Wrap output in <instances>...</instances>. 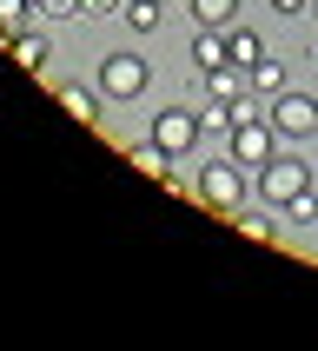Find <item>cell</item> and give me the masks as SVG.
Listing matches in <instances>:
<instances>
[{"mask_svg":"<svg viewBox=\"0 0 318 351\" xmlns=\"http://www.w3.org/2000/svg\"><path fill=\"white\" fill-rule=\"evenodd\" d=\"M245 166L238 159H219V166H206V173L193 179V199L199 206H212V213H238V199H245Z\"/></svg>","mask_w":318,"mask_h":351,"instance_id":"obj_1","label":"cell"},{"mask_svg":"<svg viewBox=\"0 0 318 351\" xmlns=\"http://www.w3.org/2000/svg\"><path fill=\"white\" fill-rule=\"evenodd\" d=\"M305 186H312V166H305V159H285V153H272V159L252 173V193L265 199V206H285V199L305 193Z\"/></svg>","mask_w":318,"mask_h":351,"instance_id":"obj_2","label":"cell"},{"mask_svg":"<svg viewBox=\"0 0 318 351\" xmlns=\"http://www.w3.org/2000/svg\"><path fill=\"white\" fill-rule=\"evenodd\" d=\"M272 153H278V126L272 119H238L232 133H225V159H238L245 173H258Z\"/></svg>","mask_w":318,"mask_h":351,"instance_id":"obj_3","label":"cell"},{"mask_svg":"<svg viewBox=\"0 0 318 351\" xmlns=\"http://www.w3.org/2000/svg\"><path fill=\"white\" fill-rule=\"evenodd\" d=\"M272 126H278V139H312L318 133V99L298 93V86L272 93Z\"/></svg>","mask_w":318,"mask_h":351,"instance_id":"obj_4","label":"cell"},{"mask_svg":"<svg viewBox=\"0 0 318 351\" xmlns=\"http://www.w3.org/2000/svg\"><path fill=\"white\" fill-rule=\"evenodd\" d=\"M146 80H153V73H146L139 53H106V60H99V93H106V99H133Z\"/></svg>","mask_w":318,"mask_h":351,"instance_id":"obj_5","label":"cell"},{"mask_svg":"<svg viewBox=\"0 0 318 351\" xmlns=\"http://www.w3.org/2000/svg\"><path fill=\"white\" fill-rule=\"evenodd\" d=\"M153 139L166 146V153H186L199 139V113H186V106H159L153 113Z\"/></svg>","mask_w":318,"mask_h":351,"instance_id":"obj_6","label":"cell"},{"mask_svg":"<svg viewBox=\"0 0 318 351\" xmlns=\"http://www.w3.org/2000/svg\"><path fill=\"white\" fill-rule=\"evenodd\" d=\"M53 99L80 119V126H99V99H106L99 86H53Z\"/></svg>","mask_w":318,"mask_h":351,"instance_id":"obj_7","label":"cell"},{"mask_svg":"<svg viewBox=\"0 0 318 351\" xmlns=\"http://www.w3.org/2000/svg\"><path fill=\"white\" fill-rule=\"evenodd\" d=\"M225 60H232V53H225V27H199V34H193V66L212 73V66H225Z\"/></svg>","mask_w":318,"mask_h":351,"instance_id":"obj_8","label":"cell"},{"mask_svg":"<svg viewBox=\"0 0 318 351\" xmlns=\"http://www.w3.org/2000/svg\"><path fill=\"white\" fill-rule=\"evenodd\" d=\"M238 126V113H232V99H219V93H206V113H199V139H225Z\"/></svg>","mask_w":318,"mask_h":351,"instance_id":"obj_9","label":"cell"},{"mask_svg":"<svg viewBox=\"0 0 318 351\" xmlns=\"http://www.w3.org/2000/svg\"><path fill=\"white\" fill-rule=\"evenodd\" d=\"M225 53H232V66H258V60H265V40L232 20V27H225Z\"/></svg>","mask_w":318,"mask_h":351,"instance_id":"obj_10","label":"cell"},{"mask_svg":"<svg viewBox=\"0 0 318 351\" xmlns=\"http://www.w3.org/2000/svg\"><path fill=\"white\" fill-rule=\"evenodd\" d=\"M133 166H139V173H153L159 186H179V179H173V153H166L159 139H153V146H133Z\"/></svg>","mask_w":318,"mask_h":351,"instance_id":"obj_11","label":"cell"},{"mask_svg":"<svg viewBox=\"0 0 318 351\" xmlns=\"http://www.w3.org/2000/svg\"><path fill=\"white\" fill-rule=\"evenodd\" d=\"M245 86H252V93H265V99H272V93H285V66L265 53L258 66H245Z\"/></svg>","mask_w":318,"mask_h":351,"instance_id":"obj_12","label":"cell"},{"mask_svg":"<svg viewBox=\"0 0 318 351\" xmlns=\"http://www.w3.org/2000/svg\"><path fill=\"white\" fill-rule=\"evenodd\" d=\"M7 47H14V60L27 66V73H40V66H47V34H27V27H20Z\"/></svg>","mask_w":318,"mask_h":351,"instance_id":"obj_13","label":"cell"},{"mask_svg":"<svg viewBox=\"0 0 318 351\" xmlns=\"http://www.w3.org/2000/svg\"><path fill=\"white\" fill-rule=\"evenodd\" d=\"M119 14H126V27H139V34H153V27H159V14H166V0H126Z\"/></svg>","mask_w":318,"mask_h":351,"instance_id":"obj_14","label":"cell"},{"mask_svg":"<svg viewBox=\"0 0 318 351\" xmlns=\"http://www.w3.org/2000/svg\"><path fill=\"white\" fill-rule=\"evenodd\" d=\"M232 14H238V0H193L199 27H232Z\"/></svg>","mask_w":318,"mask_h":351,"instance_id":"obj_15","label":"cell"},{"mask_svg":"<svg viewBox=\"0 0 318 351\" xmlns=\"http://www.w3.org/2000/svg\"><path fill=\"white\" fill-rule=\"evenodd\" d=\"M278 213L292 219V226H318V193H312V186H305V193H292V199H285V206H278Z\"/></svg>","mask_w":318,"mask_h":351,"instance_id":"obj_16","label":"cell"},{"mask_svg":"<svg viewBox=\"0 0 318 351\" xmlns=\"http://www.w3.org/2000/svg\"><path fill=\"white\" fill-rule=\"evenodd\" d=\"M27 14H34V0H0V40H14L27 27Z\"/></svg>","mask_w":318,"mask_h":351,"instance_id":"obj_17","label":"cell"},{"mask_svg":"<svg viewBox=\"0 0 318 351\" xmlns=\"http://www.w3.org/2000/svg\"><path fill=\"white\" fill-rule=\"evenodd\" d=\"M238 232H245V239H265V245H272V232H278V226H272V213H238Z\"/></svg>","mask_w":318,"mask_h":351,"instance_id":"obj_18","label":"cell"},{"mask_svg":"<svg viewBox=\"0 0 318 351\" xmlns=\"http://www.w3.org/2000/svg\"><path fill=\"white\" fill-rule=\"evenodd\" d=\"M86 0H40V14H53V20H73Z\"/></svg>","mask_w":318,"mask_h":351,"instance_id":"obj_19","label":"cell"},{"mask_svg":"<svg viewBox=\"0 0 318 351\" xmlns=\"http://www.w3.org/2000/svg\"><path fill=\"white\" fill-rule=\"evenodd\" d=\"M312 0H272V14H305Z\"/></svg>","mask_w":318,"mask_h":351,"instance_id":"obj_20","label":"cell"},{"mask_svg":"<svg viewBox=\"0 0 318 351\" xmlns=\"http://www.w3.org/2000/svg\"><path fill=\"white\" fill-rule=\"evenodd\" d=\"M312 14H318V7H312Z\"/></svg>","mask_w":318,"mask_h":351,"instance_id":"obj_21","label":"cell"}]
</instances>
